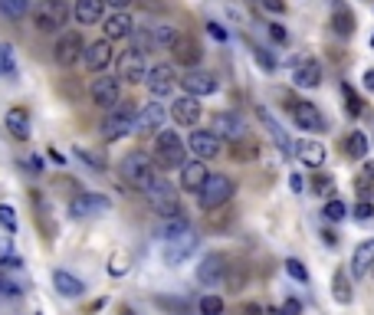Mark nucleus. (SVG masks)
<instances>
[{"label": "nucleus", "mask_w": 374, "mask_h": 315, "mask_svg": "<svg viewBox=\"0 0 374 315\" xmlns=\"http://www.w3.org/2000/svg\"><path fill=\"white\" fill-rule=\"evenodd\" d=\"M118 174H122L125 184H132V188H138L141 194L151 188V181H154V161H151L145 152H132L125 154L122 164H118Z\"/></svg>", "instance_id": "1"}, {"label": "nucleus", "mask_w": 374, "mask_h": 315, "mask_svg": "<svg viewBox=\"0 0 374 315\" xmlns=\"http://www.w3.org/2000/svg\"><path fill=\"white\" fill-rule=\"evenodd\" d=\"M184 141L177 138V132H168L161 128L158 132V138H154V164L161 168V171H171V168H184Z\"/></svg>", "instance_id": "2"}, {"label": "nucleus", "mask_w": 374, "mask_h": 315, "mask_svg": "<svg viewBox=\"0 0 374 315\" xmlns=\"http://www.w3.org/2000/svg\"><path fill=\"white\" fill-rule=\"evenodd\" d=\"M145 197H148L151 210L164 220H171V217H181V201H177V190L164 181V177H154L151 181V188L145 190Z\"/></svg>", "instance_id": "3"}, {"label": "nucleus", "mask_w": 374, "mask_h": 315, "mask_svg": "<svg viewBox=\"0 0 374 315\" xmlns=\"http://www.w3.org/2000/svg\"><path fill=\"white\" fill-rule=\"evenodd\" d=\"M135 102H118L112 112H109V118L102 122V138L105 141H118L125 138V135H132L135 132Z\"/></svg>", "instance_id": "4"}, {"label": "nucleus", "mask_w": 374, "mask_h": 315, "mask_svg": "<svg viewBox=\"0 0 374 315\" xmlns=\"http://www.w3.org/2000/svg\"><path fill=\"white\" fill-rule=\"evenodd\" d=\"M237 194V184H233V177L226 174H211L207 177V184L200 188V207L204 210H220V207H226L230 204V197Z\"/></svg>", "instance_id": "5"}, {"label": "nucleus", "mask_w": 374, "mask_h": 315, "mask_svg": "<svg viewBox=\"0 0 374 315\" xmlns=\"http://www.w3.org/2000/svg\"><path fill=\"white\" fill-rule=\"evenodd\" d=\"M66 17H69L66 0H39L37 7H33V26H37L39 33L60 30V26L66 24Z\"/></svg>", "instance_id": "6"}, {"label": "nucleus", "mask_w": 374, "mask_h": 315, "mask_svg": "<svg viewBox=\"0 0 374 315\" xmlns=\"http://www.w3.org/2000/svg\"><path fill=\"white\" fill-rule=\"evenodd\" d=\"M82 56H86V39H82V33H75V30L62 33L60 43H56V50H53V60L69 69V66H75Z\"/></svg>", "instance_id": "7"}, {"label": "nucleus", "mask_w": 374, "mask_h": 315, "mask_svg": "<svg viewBox=\"0 0 374 315\" xmlns=\"http://www.w3.org/2000/svg\"><path fill=\"white\" fill-rule=\"evenodd\" d=\"M89 96H92V102H96L99 109H109V112H112L115 105L122 102V82H118V76L92 79V89H89Z\"/></svg>", "instance_id": "8"}, {"label": "nucleus", "mask_w": 374, "mask_h": 315, "mask_svg": "<svg viewBox=\"0 0 374 315\" xmlns=\"http://www.w3.org/2000/svg\"><path fill=\"white\" fill-rule=\"evenodd\" d=\"M211 132L217 138H226V141L237 145V141L247 138V122H243L237 112H217L211 118Z\"/></svg>", "instance_id": "9"}, {"label": "nucleus", "mask_w": 374, "mask_h": 315, "mask_svg": "<svg viewBox=\"0 0 374 315\" xmlns=\"http://www.w3.org/2000/svg\"><path fill=\"white\" fill-rule=\"evenodd\" d=\"M175 82H177L175 66H168V63L151 66V69H148V76H145V86H148L151 99H164V96H168V92L175 89Z\"/></svg>", "instance_id": "10"}, {"label": "nucleus", "mask_w": 374, "mask_h": 315, "mask_svg": "<svg viewBox=\"0 0 374 315\" xmlns=\"http://www.w3.org/2000/svg\"><path fill=\"white\" fill-rule=\"evenodd\" d=\"M181 89H184V96H194V99H204V96H213L220 82L211 76V73H200V69H190L184 79H177Z\"/></svg>", "instance_id": "11"}, {"label": "nucleus", "mask_w": 374, "mask_h": 315, "mask_svg": "<svg viewBox=\"0 0 374 315\" xmlns=\"http://www.w3.org/2000/svg\"><path fill=\"white\" fill-rule=\"evenodd\" d=\"M197 243H200V237L194 233V230H187V233H181V237H175V240H168V243H164V260H168L171 266L184 263L187 256L197 250Z\"/></svg>", "instance_id": "12"}, {"label": "nucleus", "mask_w": 374, "mask_h": 315, "mask_svg": "<svg viewBox=\"0 0 374 315\" xmlns=\"http://www.w3.org/2000/svg\"><path fill=\"white\" fill-rule=\"evenodd\" d=\"M289 112H292V122H296L302 132H322V128H325L322 115H319V109H315L312 102L292 99V102H289Z\"/></svg>", "instance_id": "13"}, {"label": "nucleus", "mask_w": 374, "mask_h": 315, "mask_svg": "<svg viewBox=\"0 0 374 315\" xmlns=\"http://www.w3.org/2000/svg\"><path fill=\"white\" fill-rule=\"evenodd\" d=\"M145 76H148V66H145V56L135 50L122 53V60H118V82H145Z\"/></svg>", "instance_id": "14"}, {"label": "nucleus", "mask_w": 374, "mask_h": 315, "mask_svg": "<svg viewBox=\"0 0 374 315\" xmlns=\"http://www.w3.org/2000/svg\"><path fill=\"white\" fill-rule=\"evenodd\" d=\"M164 118H168V112H164L161 102H148V105H141L138 115H135V132H141V135H148V132H161Z\"/></svg>", "instance_id": "15"}, {"label": "nucleus", "mask_w": 374, "mask_h": 315, "mask_svg": "<svg viewBox=\"0 0 374 315\" xmlns=\"http://www.w3.org/2000/svg\"><path fill=\"white\" fill-rule=\"evenodd\" d=\"M112 43L109 39H96V43H89L86 46V56H82V63H86L89 73H102V69H109V63H112Z\"/></svg>", "instance_id": "16"}, {"label": "nucleus", "mask_w": 374, "mask_h": 315, "mask_svg": "<svg viewBox=\"0 0 374 315\" xmlns=\"http://www.w3.org/2000/svg\"><path fill=\"white\" fill-rule=\"evenodd\" d=\"M200 99H194V96H181V99L171 102V118H175L177 125H187L194 128L200 122Z\"/></svg>", "instance_id": "17"}, {"label": "nucleus", "mask_w": 374, "mask_h": 315, "mask_svg": "<svg viewBox=\"0 0 374 315\" xmlns=\"http://www.w3.org/2000/svg\"><path fill=\"white\" fill-rule=\"evenodd\" d=\"M224 276H226V256L224 253H207L197 266V282L213 286V282H220Z\"/></svg>", "instance_id": "18"}, {"label": "nucleus", "mask_w": 374, "mask_h": 315, "mask_svg": "<svg viewBox=\"0 0 374 315\" xmlns=\"http://www.w3.org/2000/svg\"><path fill=\"white\" fill-rule=\"evenodd\" d=\"M171 53H175V63L187 66V73L204 60V50H200V43L194 37H177L175 46H171Z\"/></svg>", "instance_id": "19"}, {"label": "nucleus", "mask_w": 374, "mask_h": 315, "mask_svg": "<svg viewBox=\"0 0 374 315\" xmlns=\"http://www.w3.org/2000/svg\"><path fill=\"white\" fill-rule=\"evenodd\" d=\"M69 210H73V217H99L102 210H109V197L105 194H79V197H73Z\"/></svg>", "instance_id": "20"}, {"label": "nucleus", "mask_w": 374, "mask_h": 315, "mask_svg": "<svg viewBox=\"0 0 374 315\" xmlns=\"http://www.w3.org/2000/svg\"><path fill=\"white\" fill-rule=\"evenodd\" d=\"M187 148L194 152V158H217L220 154V138L213 135V132H190V138H187Z\"/></svg>", "instance_id": "21"}, {"label": "nucleus", "mask_w": 374, "mask_h": 315, "mask_svg": "<svg viewBox=\"0 0 374 315\" xmlns=\"http://www.w3.org/2000/svg\"><path fill=\"white\" fill-rule=\"evenodd\" d=\"M102 30H105V39H109V43H112V39H128L132 33H135V20H132L125 10H118L102 24Z\"/></svg>", "instance_id": "22"}, {"label": "nucleus", "mask_w": 374, "mask_h": 315, "mask_svg": "<svg viewBox=\"0 0 374 315\" xmlns=\"http://www.w3.org/2000/svg\"><path fill=\"white\" fill-rule=\"evenodd\" d=\"M102 13H105V0H75L73 3V17L79 26L99 24Z\"/></svg>", "instance_id": "23"}, {"label": "nucleus", "mask_w": 374, "mask_h": 315, "mask_svg": "<svg viewBox=\"0 0 374 315\" xmlns=\"http://www.w3.org/2000/svg\"><path fill=\"white\" fill-rule=\"evenodd\" d=\"M3 122H7V132H10L17 141H26L33 132H30V112H26L24 105H13L10 112L3 115Z\"/></svg>", "instance_id": "24"}, {"label": "nucleus", "mask_w": 374, "mask_h": 315, "mask_svg": "<svg viewBox=\"0 0 374 315\" xmlns=\"http://www.w3.org/2000/svg\"><path fill=\"white\" fill-rule=\"evenodd\" d=\"M207 177H211V171H207V164L204 161H187L184 168H181V188L184 190H197L207 184Z\"/></svg>", "instance_id": "25"}, {"label": "nucleus", "mask_w": 374, "mask_h": 315, "mask_svg": "<svg viewBox=\"0 0 374 315\" xmlns=\"http://www.w3.org/2000/svg\"><path fill=\"white\" fill-rule=\"evenodd\" d=\"M292 154H296L299 161H305L309 168H322V161H325V145H322V141H315V138H302V141H296Z\"/></svg>", "instance_id": "26"}, {"label": "nucleus", "mask_w": 374, "mask_h": 315, "mask_svg": "<svg viewBox=\"0 0 374 315\" xmlns=\"http://www.w3.org/2000/svg\"><path fill=\"white\" fill-rule=\"evenodd\" d=\"M371 269H374V240H364V243H358V250L351 256V276L362 279Z\"/></svg>", "instance_id": "27"}, {"label": "nucleus", "mask_w": 374, "mask_h": 315, "mask_svg": "<svg viewBox=\"0 0 374 315\" xmlns=\"http://www.w3.org/2000/svg\"><path fill=\"white\" fill-rule=\"evenodd\" d=\"M292 82L299 89L319 86V82H322V66H319V60H302V63L296 66V73H292Z\"/></svg>", "instance_id": "28"}, {"label": "nucleus", "mask_w": 374, "mask_h": 315, "mask_svg": "<svg viewBox=\"0 0 374 315\" xmlns=\"http://www.w3.org/2000/svg\"><path fill=\"white\" fill-rule=\"evenodd\" d=\"M260 122L266 125V132H269V138H273L276 145H279V152H283V154H292V148H296V141H289V138H286V132H283V125H279V122H276V118H273L269 112H266V109H260Z\"/></svg>", "instance_id": "29"}, {"label": "nucleus", "mask_w": 374, "mask_h": 315, "mask_svg": "<svg viewBox=\"0 0 374 315\" xmlns=\"http://www.w3.org/2000/svg\"><path fill=\"white\" fill-rule=\"evenodd\" d=\"M53 286L60 289V296H66V299H75V296H82V282L73 276V273H66V269H56L53 273Z\"/></svg>", "instance_id": "30"}, {"label": "nucleus", "mask_w": 374, "mask_h": 315, "mask_svg": "<svg viewBox=\"0 0 374 315\" xmlns=\"http://www.w3.org/2000/svg\"><path fill=\"white\" fill-rule=\"evenodd\" d=\"M332 30H335L338 37H351L355 33V17H351V10L341 0L332 7Z\"/></svg>", "instance_id": "31"}, {"label": "nucleus", "mask_w": 374, "mask_h": 315, "mask_svg": "<svg viewBox=\"0 0 374 315\" xmlns=\"http://www.w3.org/2000/svg\"><path fill=\"white\" fill-rule=\"evenodd\" d=\"M175 39H177V30H175V26H168V24L151 26V43H154V46H164V50H171V46H175Z\"/></svg>", "instance_id": "32"}, {"label": "nucleus", "mask_w": 374, "mask_h": 315, "mask_svg": "<svg viewBox=\"0 0 374 315\" xmlns=\"http://www.w3.org/2000/svg\"><path fill=\"white\" fill-rule=\"evenodd\" d=\"M0 76H3V79L17 76V60H13V46H10V43H0Z\"/></svg>", "instance_id": "33"}, {"label": "nucleus", "mask_w": 374, "mask_h": 315, "mask_svg": "<svg viewBox=\"0 0 374 315\" xmlns=\"http://www.w3.org/2000/svg\"><path fill=\"white\" fill-rule=\"evenodd\" d=\"M0 13L10 20H20L30 13V0H0Z\"/></svg>", "instance_id": "34"}, {"label": "nucleus", "mask_w": 374, "mask_h": 315, "mask_svg": "<svg viewBox=\"0 0 374 315\" xmlns=\"http://www.w3.org/2000/svg\"><path fill=\"white\" fill-rule=\"evenodd\" d=\"M341 96H345V109H348V115H355V118H358V115L364 112L362 96H358V92L348 86V82H341Z\"/></svg>", "instance_id": "35"}, {"label": "nucleus", "mask_w": 374, "mask_h": 315, "mask_svg": "<svg viewBox=\"0 0 374 315\" xmlns=\"http://www.w3.org/2000/svg\"><path fill=\"white\" fill-rule=\"evenodd\" d=\"M332 224H338V220H345V217L351 214V207L345 201H338V197H332V201H325V210H322Z\"/></svg>", "instance_id": "36"}, {"label": "nucleus", "mask_w": 374, "mask_h": 315, "mask_svg": "<svg viewBox=\"0 0 374 315\" xmlns=\"http://www.w3.org/2000/svg\"><path fill=\"white\" fill-rule=\"evenodd\" d=\"M187 220L184 217H171V220H164V227H161V240L168 243V240H175V237H181V233H187Z\"/></svg>", "instance_id": "37"}, {"label": "nucleus", "mask_w": 374, "mask_h": 315, "mask_svg": "<svg viewBox=\"0 0 374 315\" xmlns=\"http://www.w3.org/2000/svg\"><path fill=\"white\" fill-rule=\"evenodd\" d=\"M332 289H335V303H351V282L345 279V269H338L335 273V282H332Z\"/></svg>", "instance_id": "38"}, {"label": "nucleus", "mask_w": 374, "mask_h": 315, "mask_svg": "<svg viewBox=\"0 0 374 315\" xmlns=\"http://www.w3.org/2000/svg\"><path fill=\"white\" fill-rule=\"evenodd\" d=\"M345 148H348L351 158H364V154H368V135H364V132H351Z\"/></svg>", "instance_id": "39"}, {"label": "nucleus", "mask_w": 374, "mask_h": 315, "mask_svg": "<svg viewBox=\"0 0 374 315\" xmlns=\"http://www.w3.org/2000/svg\"><path fill=\"white\" fill-rule=\"evenodd\" d=\"M132 50L141 53V56H148V50H154V43H151V30H135V33H132Z\"/></svg>", "instance_id": "40"}, {"label": "nucleus", "mask_w": 374, "mask_h": 315, "mask_svg": "<svg viewBox=\"0 0 374 315\" xmlns=\"http://www.w3.org/2000/svg\"><path fill=\"white\" fill-rule=\"evenodd\" d=\"M200 315H224V299L220 296H204L197 303Z\"/></svg>", "instance_id": "41"}, {"label": "nucleus", "mask_w": 374, "mask_h": 315, "mask_svg": "<svg viewBox=\"0 0 374 315\" xmlns=\"http://www.w3.org/2000/svg\"><path fill=\"white\" fill-rule=\"evenodd\" d=\"M233 161H253V158H256V145H249L247 138L243 141H237V145H233Z\"/></svg>", "instance_id": "42"}, {"label": "nucleus", "mask_w": 374, "mask_h": 315, "mask_svg": "<svg viewBox=\"0 0 374 315\" xmlns=\"http://www.w3.org/2000/svg\"><path fill=\"white\" fill-rule=\"evenodd\" d=\"M0 227H7V233H17V214L10 204H0Z\"/></svg>", "instance_id": "43"}, {"label": "nucleus", "mask_w": 374, "mask_h": 315, "mask_svg": "<svg viewBox=\"0 0 374 315\" xmlns=\"http://www.w3.org/2000/svg\"><path fill=\"white\" fill-rule=\"evenodd\" d=\"M286 273L296 279V282H309V269H305L299 260H286Z\"/></svg>", "instance_id": "44"}, {"label": "nucleus", "mask_w": 374, "mask_h": 315, "mask_svg": "<svg viewBox=\"0 0 374 315\" xmlns=\"http://www.w3.org/2000/svg\"><path fill=\"white\" fill-rule=\"evenodd\" d=\"M312 188H315V194H322V197L332 201V194H335V181H332V177H315Z\"/></svg>", "instance_id": "45"}, {"label": "nucleus", "mask_w": 374, "mask_h": 315, "mask_svg": "<svg viewBox=\"0 0 374 315\" xmlns=\"http://www.w3.org/2000/svg\"><path fill=\"white\" fill-rule=\"evenodd\" d=\"M351 217H355V220H362V224H368V220L374 217V204L371 201H362L355 210H351Z\"/></svg>", "instance_id": "46"}, {"label": "nucleus", "mask_w": 374, "mask_h": 315, "mask_svg": "<svg viewBox=\"0 0 374 315\" xmlns=\"http://www.w3.org/2000/svg\"><path fill=\"white\" fill-rule=\"evenodd\" d=\"M273 315H302V303L289 299V303H283V309H273Z\"/></svg>", "instance_id": "47"}, {"label": "nucleus", "mask_w": 374, "mask_h": 315, "mask_svg": "<svg viewBox=\"0 0 374 315\" xmlns=\"http://www.w3.org/2000/svg\"><path fill=\"white\" fill-rule=\"evenodd\" d=\"M269 37H273L276 43H289V33L283 24H269Z\"/></svg>", "instance_id": "48"}, {"label": "nucleus", "mask_w": 374, "mask_h": 315, "mask_svg": "<svg viewBox=\"0 0 374 315\" xmlns=\"http://www.w3.org/2000/svg\"><path fill=\"white\" fill-rule=\"evenodd\" d=\"M0 296H10V299H17V296H20V289H17V286H13L7 276H0Z\"/></svg>", "instance_id": "49"}, {"label": "nucleus", "mask_w": 374, "mask_h": 315, "mask_svg": "<svg viewBox=\"0 0 374 315\" xmlns=\"http://www.w3.org/2000/svg\"><path fill=\"white\" fill-rule=\"evenodd\" d=\"M260 3L273 13H286V0H260Z\"/></svg>", "instance_id": "50"}, {"label": "nucleus", "mask_w": 374, "mask_h": 315, "mask_svg": "<svg viewBox=\"0 0 374 315\" xmlns=\"http://www.w3.org/2000/svg\"><path fill=\"white\" fill-rule=\"evenodd\" d=\"M207 33H211L213 39H220V43H224V39H226V30H224V26H220V24H207Z\"/></svg>", "instance_id": "51"}, {"label": "nucleus", "mask_w": 374, "mask_h": 315, "mask_svg": "<svg viewBox=\"0 0 374 315\" xmlns=\"http://www.w3.org/2000/svg\"><path fill=\"white\" fill-rule=\"evenodd\" d=\"M289 188H292L296 194H299V190L305 188V181H302V174H292V177H289Z\"/></svg>", "instance_id": "52"}, {"label": "nucleus", "mask_w": 374, "mask_h": 315, "mask_svg": "<svg viewBox=\"0 0 374 315\" xmlns=\"http://www.w3.org/2000/svg\"><path fill=\"white\" fill-rule=\"evenodd\" d=\"M26 168H33V171H39V168H43V164H39V158H37V154H30V158H26Z\"/></svg>", "instance_id": "53"}, {"label": "nucleus", "mask_w": 374, "mask_h": 315, "mask_svg": "<svg viewBox=\"0 0 374 315\" xmlns=\"http://www.w3.org/2000/svg\"><path fill=\"white\" fill-rule=\"evenodd\" d=\"M105 3H109V7H115V10H125L132 0H105Z\"/></svg>", "instance_id": "54"}, {"label": "nucleus", "mask_w": 374, "mask_h": 315, "mask_svg": "<svg viewBox=\"0 0 374 315\" xmlns=\"http://www.w3.org/2000/svg\"><path fill=\"white\" fill-rule=\"evenodd\" d=\"M50 158H53V161H56V164H66V161H69V158H62V154L56 152V148H50Z\"/></svg>", "instance_id": "55"}, {"label": "nucleus", "mask_w": 374, "mask_h": 315, "mask_svg": "<svg viewBox=\"0 0 374 315\" xmlns=\"http://www.w3.org/2000/svg\"><path fill=\"white\" fill-rule=\"evenodd\" d=\"M364 86L374 92V69H368V73H364Z\"/></svg>", "instance_id": "56"}, {"label": "nucleus", "mask_w": 374, "mask_h": 315, "mask_svg": "<svg viewBox=\"0 0 374 315\" xmlns=\"http://www.w3.org/2000/svg\"><path fill=\"white\" fill-rule=\"evenodd\" d=\"M243 315H266V312H262L260 305H247V309H243Z\"/></svg>", "instance_id": "57"}, {"label": "nucleus", "mask_w": 374, "mask_h": 315, "mask_svg": "<svg viewBox=\"0 0 374 315\" xmlns=\"http://www.w3.org/2000/svg\"><path fill=\"white\" fill-rule=\"evenodd\" d=\"M364 177H368V181H374V161L364 164Z\"/></svg>", "instance_id": "58"}, {"label": "nucleus", "mask_w": 374, "mask_h": 315, "mask_svg": "<svg viewBox=\"0 0 374 315\" xmlns=\"http://www.w3.org/2000/svg\"><path fill=\"white\" fill-rule=\"evenodd\" d=\"M122 315H135V312H132V309H128V305H122Z\"/></svg>", "instance_id": "59"}, {"label": "nucleus", "mask_w": 374, "mask_h": 315, "mask_svg": "<svg viewBox=\"0 0 374 315\" xmlns=\"http://www.w3.org/2000/svg\"><path fill=\"white\" fill-rule=\"evenodd\" d=\"M371 50H374V33H371Z\"/></svg>", "instance_id": "60"}, {"label": "nucleus", "mask_w": 374, "mask_h": 315, "mask_svg": "<svg viewBox=\"0 0 374 315\" xmlns=\"http://www.w3.org/2000/svg\"><path fill=\"white\" fill-rule=\"evenodd\" d=\"M371 276H374V269H371Z\"/></svg>", "instance_id": "61"}]
</instances>
